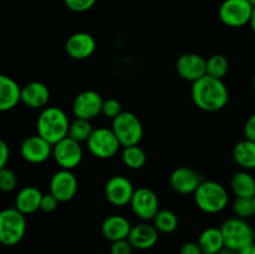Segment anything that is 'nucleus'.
Listing matches in <instances>:
<instances>
[{
    "label": "nucleus",
    "instance_id": "nucleus-1",
    "mask_svg": "<svg viewBox=\"0 0 255 254\" xmlns=\"http://www.w3.org/2000/svg\"><path fill=\"white\" fill-rule=\"evenodd\" d=\"M192 100L199 110L217 112L227 106L229 91L223 80L206 75L192 84Z\"/></svg>",
    "mask_w": 255,
    "mask_h": 254
},
{
    "label": "nucleus",
    "instance_id": "nucleus-2",
    "mask_svg": "<svg viewBox=\"0 0 255 254\" xmlns=\"http://www.w3.org/2000/svg\"><path fill=\"white\" fill-rule=\"evenodd\" d=\"M70 124L66 112L57 106H49L41 110L36 121L39 136L54 146L69 134Z\"/></svg>",
    "mask_w": 255,
    "mask_h": 254
},
{
    "label": "nucleus",
    "instance_id": "nucleus-3",
    "mask_svg": "<svg viewBox=\"0 0 255 254\" xmlns=\"http://www.w3.org/2000/svg\"><path fill=\"white\" fill-rule=\"evenodd\" d=\"M193 196L197 207L208 214L221 213L229 202L226 187L216 181H202Z\"/></svg>",
    "mask_w": 255,
    "mask_h": 254
},
{
    "label": "nucleus",
    "instance_id": "nucleus-4",
    "mask_svg": "<svg viewBox=\"0 0 255 254\" xmlns=\"http://www.w3.org/2000/svg\"><path fill=\"white\" fill-rule=\"evenodd\" d=\"M26 233V218L15 207L0 211V244L12 247L19 244Z\"/></svg>",
    "mask_w": 255,
    "mask_h": 254
},
{
    "label": "nucleus",
    "instance_id": "nucleus-5",
    "mask_svg": "<svg viewBox=\"0 0 255 254\" xmlns=\"http://www.w3.org/2000/svg\"><path fill=\"white\" fill-rule=\"evenodd\" d=\"M224 246L238 252L244 247L254 243V229L247 219L233 217L223 222L221 226Z\"/></svg>",
    "mask_w": 255,
    "mask_h": 254
},
{
    "label": "nucleus",
    "instance_id": "nucleus-6",
    "mask_svg": "<svg viewBox=\"0 0 255 254\" xmlns=\"http://www.w3.org/2000/svg\"><path fill=\"white\" fill-rule=\"evenodd\" d=\"M112 131L122 147L136 146L143 137L141 120L129 111H122L112 120Z\"/></svg>",
    "mask_w": 255,
    "mask_h": 254
},
{
    "label": "nucleus",
    "instance_id": "nucleus-7",
    "mask_svg": "<svg viewBox=\"0 0 255 254\" xmlns=\"http://www.w3.org/2000/svg\"><path fill=\"white\" fill-rule=\"evenodd\" d=\"M86 143L90 153L100 159L112 158L122 147L112 128L107 127L95 128Z\"/></svg>",
    "mask_w": 255,
    "mask_h": 254
},
{
    "label": "nucleus",
    "instance_id": "nucleus-8",
    "mask_svg": "<svg viewBox=\"0 0 255 254\" xmlns=\"http://www.w3.org/2000/svg\"><path fill=\"white\" fill-rule=\"evenodd\" d=\"M254 6L248 0H224L219 7V19L228 27H242L251 22Z\"/></svg>",
    "mask_w": 255,
    "mask_h": 254
},
{
    "label": "nucleus",
    "instance_id": "nucleus-9",
    "mask_svg": "<svg viewBox=\"0 0 255 254\" xmlns=\"http://www.w3.org/2000/svg\"><path fill=\"white\" fill-rule=\"evenodd\" d=\"M52 157L61 169L72 171L82 162L84 151L80 142L67 136L52 146Z\"/></svg>",
    "mask_w": 255,
    "mask_h": 254
},
{
    "label": "nucleus",
    "instance_id": "nucleus-10",
    "mask_svg": "<svg viewBox=\"0 0 255 254\" xmlns=\"http://www.w3.org/2000/svg\"><path fill=\"white\" fill-rule=\"evenodd\" d=\"M132 212L141 221H153L154 216L159 211V201L157 194L148 187L134 189V193L129 202Z\"/></svg>",
    "mask_w": 255,
    "mask_h": 254
},
{
    "label": "nucleus",
    "instance_id": "nucleus-11",
    "mask_svg": "<svg viewBox=\"0 0 255 254\" xmlns=\"http://www.w3.org/2000/svg\"><path fill=\"white\" fill-rule=\"evenodd\" d=\"M104 99L95 90H85L75 97L72 102V114L76 119L91 120L102 114Z\"/></svg>",
    "mask_w": 255,
    "mask_h": 254
},
{
    "label": "nucleus",
    "instance_id": "nucleus-12",
    "mask_svg": "<svg viewBox=\"0 0 255 254\" xmlns=\"http://www.w3.org/2000/svg\"><path fill=\"white\" fill-rule=\"evenodd\" d=\"M50 193L60 202L65 203L69 202L76 196L79 189V182L74 172L69 169H60L55 172L54 176L50 179Z\"/></svg>",
    "mask_w": 255,
    "mask_h": 254
},
{
    "label": "nucleus",
    "instance_id": "nucleus-13",
    "mask_svg": "<svg viewBox=\"0 0 255 254\" xmlns=\"http://www.w3.org/2000/svg\"><path fill=\"white\" fill-rule=\"evenodd\" d=\"M133 193L134 188L132 182L121 174L112 176L105 186L106 199L115 207H125L129 204Z\"/></svg>",
    "mask_w": 255,
    "mask_h": 254
},
{
    "label": "nucleus",
    "instance_id": "nucleus-14",
    "mask_svg": "<svg viewBox=\"0 0 255 254\" xmlns=\"http://www.w3.org/2000/svg\"><path fill=\"white\" fill-rule=\"evenodd\" d=\"M22 159L31 164L44 163L52 156V144L39 134L26 137L20 146Z\"/></svg>",
    "mask_w": 255,
    "mask_h": 254
},
{
    "label": "nucleus",
    "instance_id": "nucleus-15",
    "mask_svg": "<svg viewBox=\"0 0 255 254\" xmlns=\"http://www.w3.org/2000/svg\"><path fill=\"white\" fill-rule=\"evenodd\" d=\"M176 70L182 79L193 84L207 75V60L196 52H186L177 60Z\"/></svg>",
    "mask_w": 255,
    "mask_h": 254
},
{
    "label": "nucleus",
    "instance_id": "nucleus-16",
    "mask_svg": "<svg viewBox=\"0 0 255 254\" xmlns=\"http://www.w3.org/2000/svg\"><path fill=\"white\" fill-rule=\"evenodd\" d=\"M202 181L203 179L198 172L186 166L176 168L169 177L172 189L179 194H193Z\"/></svg>",
    "mask_w": 255,
    "mask_h": 254
},
{
    "label": "nucleus",
    "instance_id": "nucleus-17",
    "mask_svg": "<svg viewBox=\"0 0 255 254\" xmlns=\"http://www.w3.org/2000/svg\"><path fill=\"white\" fill-rule=\"evenodd\" d=\"M65 50L71 59L86 60L96 50V40L89 32H75L66 40Z\"/></svg>",
    "mask_w": 255,
    "mask_h": 254
},
{
    "label": "nucleus",
    "instance_id": "nucleus-18",
    "mask_svg": "<svg viewBox=\"0 0 255 254\" xmlns=\"http://www.w3.org/2000/svg\"><path fill=\"white\" fill-rule=\"evenodd\" d=\"M50 90L44 82L31 81L21 87V102L32 110H42L50 101Z\"/></svg>",
    "mask_w": 255,
    "mask_h": 254
},
{
    "label": "nucleus",
    "instance_id": "nucleus-19",
    "mask_svg": "<svg viewBox=\"0 0 255 254\" xmlns=\"http://www.w3.org/2000/svg\"><path fill=\"white\" fill-rule=\"evenodd\" d=\"M158 233L159 232L153 224H149L148 222H142L132 227L127 239L133 249L147 251L156 246L158 241Z\"/></svg>",
    "mask_w": 255,
    "mask_h": 254
},
{
    "label": "nucleus",
    "instance_id": "nucleus-20",
    "mask_svg": "<svg viewBox=\"0 0 255 254\" xmlns=\"http://www.w3.org/2000/svg\"><path fill=\"white\" fill-rule=\"evenodd\" d=\"M21 87L12 77L0 74V112L15 109L21 102Z\"/></svg>",
    "mask_w": 255,
    "mask_h": 254
},
{
    "label": "nucleus",
    "instance_id": "nucleus-21",
    "mask_svg": "<svg viewBox=\"0 0 255 254\" xmlns=\"http://www.w3.org/2000/svg\"><path fill=\"white\" fill-rule=\"evenodd\" d=\"M131 228V223L126 217L114 214V216H110L105 219L101 226V232L105 238L112 243V242L128 238Z\"/></svg>",
    "mask_w": 255,
    "mask_h": 254
},
{
    "label": "nucleus",
    "instance_id": "nucleus-22",
    "mask_svg": "<svg viewBox=\"0 0 255 254\" xmlns=\"http://www.w3.org/2000/svg\"><path fill=\"white\" fill-rule=\"evenodd\" d=\"M42 193L34 186H26L17 192L15 197V208L24 216L32 214L40 209Z\"/></svg>",
    "mask_w": 255,
    "mask_h": 254
},
{
    "label": "nucleus",
    "instance_id": "nucleus-23",
    "mask_svg": "<svg viewBox=\"0 0 255 254\" xmlns=\"http://www.w3.org/2000/svg\"><path fill=\"white\" fill-rule=\"evenodd\" d=\"M198 246L203 254H217L224 248V239L221 228L209 227L206 228L198 237Z\"/></svg>",
    "mask_w": 255,
    "mask_h": 254
},
{
    "label": "nucleus",
    "instance_id": "nucleus-24",
    "mask_svg": "<svg viewBox=\"0 0 255 254\" xmlns=\"http://www.w3.org/2000/svg\"><path fill=\"white\" fill-rule=\"evenodd\" d=\"M233 158L242 169L253 171L255 169V142L247 138L238 142L233 148Z\"/></svg>",
    "mask_w": 255,
    "mask_h": 254
},
{
    "label": "nucleus",
    "instance_id": "nucleus-25",
    "mask_svg": "<svg viewBox=\"0 0 255 254\" xmlns=\"http://www.w3.org/2000/svg\"><path fill=\"white\" fill-rule=\"evenodd\" d=\"M231 188L237 197L253 198L255 196V178L251 172L242 169L232 177Z\"/></svg>",
    "mask_w": 255,
    "mask_h": 254
},
{
    "label": "nucleus",
    "instance_id": "nucleus-26",
    "mask_svg": "<svg viewBox=\"0 0 255 254\" xmlns=\"http://www.w3.org/2000/svg\"><path fill=\"white\" fill-rule=\"evenodd\" d=\"M153 226L159 233H173L178 227V217L169 209H159L153 218Z\"/></svg>",
    "mask_w": 255,
    "mask_h": 254
},
{
    "label": "nucleus",
    "instance_id": "nucleus-27",
    "mask_svg": "<svg viewBox=\"0 0 255 254\" xmlns=\"http://www.w3.org/2000/svg\"><path fill=\"white\" fill-rule=\"evenodd\" d=\"M122 161H124L125 166L128 167L129 169H139L146 164V152L138 144H136V146L124 147V151H122Z\"/></svg>",
    "mask_w": 255,
    "mask_h": 254
},
{
    "label": "nucleus",
    "instance_id": "nucleus-28",
    "mask_svg": "<svg viewBox=\"0 0 255 254\" xmlns=\"http://www.w3.org/2000/svg\"><path fill=\"white\" fill-rule=\"evenodd\" d=\"M229 71V61L224 55L214 54L207 60V75L223 80Z\"/></svg>",
    "mask_w": 255,
    "mask_h": 254
},
{
    "label": "nucleus",
    "instance_id": "nucleus-29",
    "mask_svg": "<svg viewBox=\"0 0 255 254\" xmlns=\"http://www.w3.org/2000/svg\"><path fill=\"white\" fill-rule=\"evenodd\" d=\"M94 127H92L91 121L84 119H75L74 121L70 124L69 134L67 136L71 137L72 139L77 142H87L89 137L94 132Z\"/></svg>",
    "mask_w": 255,
    "mask_h": 254
},
{
    "label": "nucleus",
    "instance_id": "nucleus-30",
    "mask_svg": "<svg viewBox=\"0 0 255 254\" xmlns=\"http://www.w3.org/2000/svg\"><path fill=\"white\" fill-rule=\"evenodd\" d=\"M233 212L236 217L248 219L255 216V207L253 198H246V197H237L233 203Z\"/></svg>",
    "mask_w": 255,
    "mask_h": 254
},
{
    "label": "nucleus",
    "instance_id": "nucleus-31",
    "mask_svg": "<svg viewBox=\"0 0 255 254\" xmlns=\"http://www.w3.org/2000/svg\"><path fill=\"white\" fill-rule=\"evenodd\" d=\"M17 186V177L12 169L4 167L0 169V191L12 192Z\"/></svg>",
    "mask_w": 255,
    "mask_h": 254
},
{
    "label": "nucleus",
    "instance_id": "nucleus-32",
    "mask_svg": "<svg viewBox=\"0 0 255 254\" xmlns=\"http://www.w3.org/2000/svg\"><path fill=\"white\" fill-rule=\"evenodd\" d=\"M122 112L121 102L116 99H107L104 100V105H102V115L106 116L107 119L114 120L115 117L119 116Z\"/></svg>",
    "mask_w": 255,
    "mask_h": 254
},
{
    "label": "nucleus",
    "instance_id": "nucleus-33",
    "mask_svg": "<svg viewBox=\"0 0 255 254\" xmlns=\"http://www.w3.org/2000/svg\"><path fill=\"white\" fill-rule=\"evenodd\" d=\"M97 0H64L69 10L74 12H85L95 6Z\"/></svg>",
    "mask_w": 255,
    "mask_h": 254
},
{
    "label": "nucleus",
    "instance_id": "nucleus-34",
    "mask_svg": "<svg viewBox=\"0 0 255 254\" xmlns=\"http://www.w3.org/2000/svg\"><path fill=\"white\" fill-rule=\"evenodd\" d=\"M132 246L128 239H122V241L112 242L110 247V254H131Z\"/></svg>",
    "mask_w": 255,
    "mask_h": 254
},
{
    "label": "nucleus",
    "instance_id": "nucleus-35",
    "mask_svg": "<svg viewBox=\"0 0 255 254\" xmlns=\"http://www.w3.org/2000/svg\"><path fill=\"white\" fill-rule=\"evenodd\" d=\"M60 202L52 196L51 193H46V194H42V198H41V203H40V209L45 213H51L54 212L55 209L57 208Z\"/></svg>",
    "mask_w": 255,
    "mask_h": 254
},
{
    "label": "nucleus",
    "instance_id": "nucleus-36",
    "mask_svg": "<svg viewBox=\"0 0 255 254\" xmlns=\"http://www.w3.org/2000/svg\"><path fill=\"white\" fill-rule=\"evenodd\" d=\"M244 136L247 139L255 142V112L248 117L244 125Z\"/></svg>",
    "mask_w": 255,
    "mask_h": 254
},
{
    "label": "nucleus",
    "instance_id": "nucleus-37",
    "mask_svg": "<svg viewBox=\"0 0 255 254\" xmlns=\"http://www.w3.org/2000/svg\"><path fill=\"white\" fill-rule=\"evenodd\" d=\"M10 157V148L4 139L0 138V169L6 167Z\"/></svg>",
    "mask_w": 255,
    "mask_h": 254
},
{
    "label": "nucleus",
    "instance_id": "nucleus-38",
    "mask_svg": "<svg viewBox=\"0 0 255 254\" xmlns=\"http://www.w3.org/2000/svg\"><path fill=\"white\" fill-rule=\"evenodd\" d=\"M179 254H203L201 247L196 242H187L179 249Z\"/></svg>",
    "mask_w": 255,
    "mask_h": 254
},
{
    "label": "nucleus",
    "instance_id": "nucleus-39",
    "mask_svg": "<svg viewBox=\"0 0 255 254\" xmlns=\"http://www.w3.org/2000/svg\"><path fill=\"white\" fill-rule=\"evenodd\" d=\"M237 254H255V243L249 244V246L244 247L241 251L237 252Z\"/></svg>",
    "mask_w": 255,
    "mask_h": 254
},
{
    "label": "nucleus",
    "instance_id": "nucleus-40",
    "mask_svg": "<svg viewBox=\"0 0 255 254\" xmlns=\"http://www.w3.org/2000/svg\"><path fill=\"white\" fill-rule=\"evenodd\" d=\"M217 254H237L236 251H233V249L231 248H227V247H224L223 249H222L221 252H218Z\"/></svg>",
    "mask_w": 255,
    "mask_h": 254
},
{
    "label": "nucleus",
    "instance_id": "nucleus-41",
    "mask_svg": "<svg viewBox=\"0 0 255 254\" xmlns=\"http://www.w3.org/2000/svg\"><path fill=\"white\" fill-rule=\"evenodd\" d=\"M249 25H251L252 30H253V32L255 35V6L253 9V14H252V19H251V22H249Z\"/></svg>",
    "mask_w": 255,
    "mask_h": 254
},
{
    "label": "nucleus",
    "instance_id": "nucleus-42",
    "mask_svg": "<svg viewBox=\"0 0 255 254\" xmlns=\"http://www.w3.org/2000/svg\"><path fill=\"white\" fill-rule=\"evenodd\" d=\"M249 2H251L252 5H253V6H255V0H248Z\"/></svg>",
    "mask_w": 255,
    "mask_h": 254
},
{
    "label": "nucleus",
    "instance_id": "nucleus-43",
    "mask_svg": "<svg viewBox=\"0 0 255 254\" xmlns=\"http://www.w3.org/2000/svg\"><path fill=\"white\" fill-rule=\"evenodd\" d=\"M253 87H254V90H255V76L253 77Z\"/></svg>",
    "mask_w": 255,
    "mask_h": 254
},
{
    "label": "nucleus",
    "instance_id": "nucleus-44",
    "mask_svg": "<svg viewBox=\"0 0 255 254\" xmlns=\"http://www.w3.org/2000/svg\"><path fill=\"white\" fill-rule=\"evenodd\" d=\"M253 201H254V207H255V196L253 197Z\"/></svg>",
    "mask_w": 255,
    "mask_h": 254
},
{
    "label": "nucleus",
    "instance_id": "nucleus-45",
    "mask_svg": "<svg viewBox=\"0 0 255 254\" xmlns=\"http://www.w3.org/2000/svg\"><path fill=\"white\" fill-rule=\"evenodd\" d=\"M254 241H255V229H254Z\"/></svg>",
    "mask_w": 255,
    "mask_h": 254
}]
</instances>
